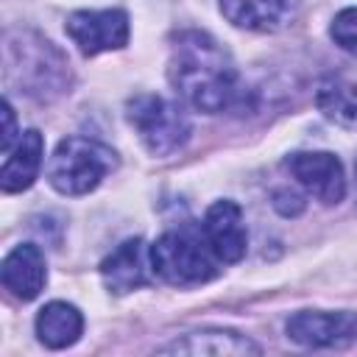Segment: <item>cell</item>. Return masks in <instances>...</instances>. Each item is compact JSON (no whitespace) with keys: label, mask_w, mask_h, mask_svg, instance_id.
<instances>
[{"label":"cell","mask_w":357,"mask_h":357,"mask_svg":"<svg viewBox=\"0 0 357 357\" xmlns=\"http://www.w3.org/2000/svg\"><path fill=\"white\" fill-rule=\"evenodd\" d=\"M126 120L139 137V142L145 145V151L153 156L176 153L178 148H184L192 131L187 112L176 100H167L153 92H139L128 98Z\"/></svg>","instance_id":"obj_5"},{"label":"cell","mask_w":357,"mask_h":357,"mask_svg":"<svg viewBox=\"0 0 357 357\" xmlns=\"http://www.w3.org/2000/svg\"><path fill=\"white\" fill-rule=\"evenodd\" d=\"M167 81L192 109L218 114L243 100V86L231 56L201 31H181L173 39Z\"/></svg>","instance_id":"obj_1"},{"label":"cell","mask_w":357,"mask_h":357,"mask_svg":"<svg viewBox=\"0 0 357 357\" xmlns=\"http://www.w3.org/2000/svg\"><path fill=\"white\" fill-rule=\"evenodd\" d=\"M159 354H187V357H245L262 354V349L231 329H195L159 349Z\"/></svg>","instance_id":"obj_11"},{"label":"cell","mask_w":357,"mask_h":357,"mask_svg":"<svg viewBox=\"0 0 357 357\" xmlns=\"http://www.w3.org/2000/svg\"><path fill=\"white\" fill-rule=\"evenodd\" d=\"M273 206H276L282 215H298V212L304 209V201H301V195H296V192H290V190H279V192L273 195Z\"/></svg>","instance_id":"obj_19"},{"label":"cell","mask_w":357,"mask_h":357,"mask_svg":"<svg viewBox=\"0 0 357 357\" xmlns=\"http://www.w3.org/2000/svg\"><path fill=\"white\" fill-rule=\"evenodd\" d=\"M6 73L25 95L39 100H53L70 92L73 81L64 53L33 31H20V42L14 33L6 36Z\"/></svg>","instance_id":"obj_2"},{"label":"cell","mask_w":357,"mask_h":357,"mask_svg":"<svg viewBox=\"0 0 357 357\" xmlns=\"http://www.w3.org/2000/svg\"><path fill=\"white\" fill-rule=\"evenodd\" d=\"M318 112L340 126V128H357V84L343 78H329L315 92Z\"/></svg>","instance_id":"obj_16"},{"label":"cell","mask_w":357,"mask_h":357,"mask_svg":"<svg viewBox=\"0 0 357 357\" xmlns=\"http://www.w3.org/2000/svg\"><path fill=\"white\" fill-rule=\"evenodd\" d=\"M148 271H151V248L139 237L120 243L100 262V279L106 290L114 296H123L148 284Z\"/></svg>","instance_id":"obj_10"},{"label":"cell","mask_w":357,"mask_h":357,"mask_svg":"<svg viewBox=\"0 0 357 357\" xmlns=\"http://www.w3.org/2000/svg\"><path fill=\"white\" fill-rule=\"evenodd\" d=\"M354 170H357V165H354Z\"/></svg>","instance_id":"obj_20"},{"label":"cell","mask_w":357,"mask_h":357,"mask_svg":"<svg viewBox=\"0 0 357 357\" xmlns=\"http://www.w3.org/2000/svg\"><path fill=\"white\" fill-rule=\"evenodd\" d=\"M0 279H3V287L14 298H20V301L36 298L47 284V265H45L42 251L33 243H20L17 248H11L6 254Z\"/></svg>","instance_id":"obj_12"},{"label":"cell","mask_w":357,"mask_h":357,"mask_svg":"<svg viewBox=\"0 0 357 357\" xmlns=\"http://www.w3.org/2000/svg\"><path fill=\"white\" fill-rule=\"evenodd\" d=\"M290 176L321 204H340L346 195V173L335 153L329 151H298L287 156Z\"/></svg>","instance_id":"obj_8"},{"label":"cell","mask_w":357,"mask_h":357,"mask_svg":"<svg viewBox=\"0 0 357 357\" xmlns=\"http://www.w3.org/2000/svg\"><path fill=\"white\" fill-rule=\"evenodd\" d=\"M220 259L204 237V229L178 226L167 229L151 245V271L173 287H198L218 276Z\"/></svg>","instance_id":"obj_3"},{"label":"cell","mask_w":357,"mask_h":357,"mask_svg":"<svg viewBox=\"0 0 357 357\" xmlns=\"http://www.w3.org/2000/svg\"><path fill=\"white\" fill-rule=\"evenodd\" d=\"M67 36L84 56H98L106 50H120L128 45V14L123 8H100V11H73L64 22Z\"/></svg>","instance_id":"obj_6"},{"label":"cell","mask_w":357,"mask_h":357,"mask_svg":"<svg viewBox=\"0 0 357 357\" xmlns=\"http://www.w3.org/2000/svg\"><path fill=\"white\" fill-rule=\"evenodd\" d=\"M114 167L117 153L109 145L89 137H64L47 162V181L61 195H86Z\"/></svg>","instance_id":"obj_4"},{"label":"cell","mask_w":357,"mask_h":357,"mask_svg":"<svg viewBox=\"0 0 357 357\" xmlns=\"http://www.w3.org/2000/svg\"><path fill=\"white\" fill-rule=\"evenodd\" d=\"M22 134L17 131V120H14V109H11V103L8 100H3V137H0V151L3 153H8L14 145H17V139H20Z\"/></svg>","instance_id":"obj_18"},{"label":"cell","mask_w":357,"mask_h":357,"mask_svg":"<svg viewBox=\"0 0 357 357\" xmlns=\"http://www.w3.org/2000/svg\"><path fill=\"white\" fill-rule=\"evenodd\" d=\"M287 11V0H220V14L245 31H273Z\"/></svg>","instance_id":"obj_15"},{"label":"cell","mask_w":357,"mask_h":357,"mask_svg":"<svg viewBox=\"0 0 357 357\" xmlns=\"http://www.w3.org/2000/svg\"><path fill=\"white\" fill-rule=\"evenodd\" d=\"M45 159V137L36 128L22 131L17 145L8 151L3 167H0V190L3 192H22L28 190L42 167Z\"/></svg>","instance_id":"obj_13"},{"label":"cell","mask_w":357,"mask_h":357,"mask_svg":"<svg viewBox=\"0 0 357 357\" xmlns=\"http://www.w3.org/2000/svg\"><path fill=\"white\" fill-rule=\"evenodd\" d=\"M36 337L47 349H67L73 346L84 332V315L75 304L67 301H50L36 315Z\"/></svg>","instance_id":"obj_14"},{"label":"cell","mask_w":357,"mask_h":357,"mask_svg":"<svg viewBox=\"0 0 357 357\" xmlns=\"http://www.w3.org/2000/svg\"><path fill=\"white\" fill-rule=\"evenodd\" d=\"M287 337L304 349H346L357 340V312L301 310L287 318Z\"/></svg>","instance_id":"obj_7"},{"label":"cell","mask_w":357,"mask_h":357,"mask_svg":"<svg viewBox=\"0 0 357 357\" xmlns=\"http://www.w3.org/2000/svg\"><path fill=\"white\" fill-rule=\"evenodd\" d=\"M329 36L335 39V45L340 50L357 56V6H349L335 14V20L329 25Z\"/></svg>","instance_id":"obj_17"},{"label":"cell","mask_w":357,"mask_h":357,"mask_svg":"<svg viewBox=\"0 0 357 357\" xmlns=\"http://www.w3.org/2000/svg\"><path fill=\"white\" fill-rule=\"evenodd\" d=\"M204 237L212 245L215 257L226 265L240 262L245 257V245H248V231L243 223V209L234 201H215L206 215H204Z\"/></svg>","instance_id":"obj_9"}]
</instances>
